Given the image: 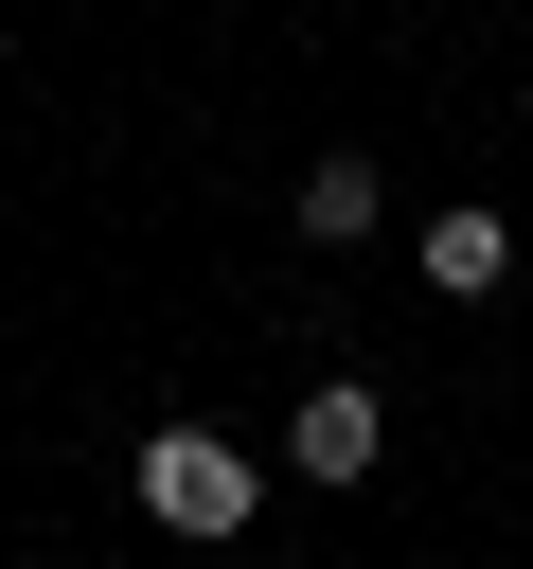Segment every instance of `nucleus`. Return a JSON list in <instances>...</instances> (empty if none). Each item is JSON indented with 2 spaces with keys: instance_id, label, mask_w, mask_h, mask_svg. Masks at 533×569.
Masks as SVG:
<instances>
[{
  "instance_id": "nucleus-1",
  "label": "nucleus",
  "mask_w": 533,
  "mask_h": 569,
  "mask_svg": "<svg viewBox=\"0 0 533 569\" xmlns=\"http://www.w3.org/2000/svg\"><path fill=\"white\" fill-rule=\"evenodd\" d=\"M124 480H142V516H160V533H195V551H231V533L266 516V462H249V445H213V427H142V462H124Z\"/></svg>"
},
{
  "instance_id": "nucleus-2",
  "label": "nucleus",
  "mask_w": 533,
  "mask_h": 569,
  "mask_svg": "<svg viewBox=\"0 0 533 569\" xmlns=\"http://www.w3.org/2000/svg\"><path fill=\"white\" fill-rule=\"evenodd\" d=\"M284 462H302V480H338V498H355V480H373V462H391V409H373V373H320V391H302V409H284Z\"/></svg>"
},
{
  "instance_id": "nucleus-3",
  "label": "nucleus",
  "mask_w": 533,
  "mask_h": 569,
  "mask_svg": "<svg viewBox=\"0 0 533 569\" xmlns=\"http://www.w3.org/2000/svg\"><path fill=\"white\" fill-rule=\"evenodd\" d=\"M497 267H515V231H497V196H462V213H426V284H444V302H480Z\"/></svg>"
},
{
  "instance_id": "nucleus-4",
  "label": "nucleus",
  "mask_w": 533,
  "mask_h": 569,
  "mask_svg": "<svg viewBox=\"0 0 533 569\" xmlns=\"http://www.w3.org/2000/svg\"><path fill=\"white\" fill-rule=\"evenodd\" d=\"M373 213H391V178H373V160H302V249H355Z\"/></svg>"
}]
</instances>
